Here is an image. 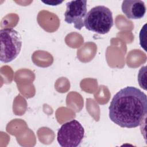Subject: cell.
I'll return each mask as SVG.
<instances>
[{"label": "cell", "mask_w": 147, "mask_h": 147, "mask_svg": "<svg viewBox=\"0 0 147 147\" xmlns=\"http://www.w3.org/2000/svg\"><path fill=\"white\" fill-rule=\"evenodd\" d=\"M109 118L121 127L139 126L147 113V96L140 89L127 86L113 96L110 106Z\"/></svg>", "instance_id": "cell-1"}, {"label": "cell", "mask_w": 147, "mask_h": 147, "mask_svg": "<svg viewBox=\"0 0 147 147\" xmlns=\"http://www.w3.org/2000/svg\"><path fill=\"white\" fill-rule=\"evenodd\" d=\"M84 136L82 124L73 119L62 125L57 135L59 144L62 147H77L81 144Z\"/></svg>", "instance_id": "cell-4"}, {"label": "cell", "mask_w": 147, "mask_h": 147, "mask_svg": "<svg viewBox=\"0 0 147 147\" xmlns=\"http://www.w3.org/2000/svg\"><path fill=\"white\" fill-rule=\"evenodd\" d=\"M42 2L48 5H52V6H57L63 2V1H41Z\"/></svg>", "instance_id": "cell-8"}, {"label": "cell", "mask_w": 147, "mask_h": 147, "mask_svg": "<svg viewBox=\"0 0 147 147\" xmlns=\"http://www.w3.org/2000/svg\"><path fill=\"white\" fill-rule=\"evenodd\" d=\"M87 14V1H71L66 3L64 20L69 24H74L78 30L84 26V19Z\"/></svg>", "instance_id": "cell-5"}, {"label": "cell", "mask_w": 147, "mask_h": 147, "mask_svg": "<svg viewBox=\"0 0 147 147\" xmlns=\"http://www.w3.org/2000/svg\"><path fill=\"white\" fill-rule=\"evenodd\" d=\"M0 60L7 63L14 60L20 54L22 48V38L18 32L13 28L0 30Z\"/></svg>", "instance_id": "cell-3"}, {"label": "cell", "mask_w": 147, "mask_h": 147, "mask_svg": "<svg viewBox=\"0 0 147 147\" xmlns=\"http://www.w3.org/2000/svg\"><path fill=\"white\" fill-rule=\"evenodd\" d=\"M146 67L145 66L141 67L139 71L138 75V81L139 84L141 87L144 88L145 90H146V82L144 81L146 80Z\"/></svg>", "instance_id": "cell-7"}, {"label": "cell", "mask_w": 147, "mask_h": 147, "mask_svg": "<svg viewBox=\"0 0 147 147\" xmlns=\"http://www.w3.org/2000/svg\"><path fill=\"white\" fill-rule=\"evenodd\" d=\"M84 26L90 31L104 34L113 26L111 11L105 6H96L88 11L84 19Z\"/></svg>", "instance_id": "cell-2"}, {"label": "cell", "mask_w": 147, "mask_h": 147, "mask_svg": "<svg viewBox=\"0 0 147 147\" xmlns=\"http://www.w3.org/2000/svg\"><path fill=\"white\" fill-rule=\"evenodd\" d=\"M121 9L129 18L137 20L142 18L146 12L144 2L140 0H125L122 2Z\"/></svg>", "instance_id": "cell-6"}]
</instances>
